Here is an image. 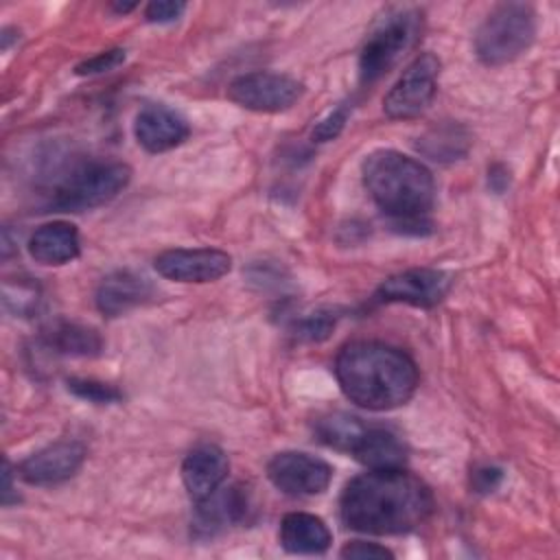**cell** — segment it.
<instances>
[{
    "instance_id": "8fae6325",
    "label": "cell",
    "mask_w": 560,
    "mask_h": 560,
    "mask_svg": "<svg viewBox=\"0 0 560 560\" xmlns=\"http://www.w3.org/2000/svg\"><path fill=\"white\" fill-rule=\"evenodd\" d=\"M232 269V258L214 247L166 249L155 258V271L175 282H214Z\"/></svg>"
},
{
    "instance_id": "3957f363",
    "label": "cell",
    "mask_w": 560,
    "mask_h": 560,
    "mask_svg": "<svg viewBox=\"0 0 560 560\" xmlns=\"http://www.w3.org/2000/svg\"><path fill=\"white\" fill-rule=\"evenodd\" d=\"M363 184L394 223L424 219L435 199L431 171L394 149L374 151L363 160Z\"/></svg>"
},
{
    "instance_id": "7c38bea8",
    "label": "cell",
    "mask_w": 560,
    "mask_h": 560,
    "mask_svg": "<svg viewBox=\"0 0 560 560\" xmlns=\"http://www.w3.org/2000/svg\"><path fill=\"white\" fill-rule=\"evenodd\" d=\"M85 459V446L77 440L52 442L20 464V477L33 486H52L70 479Z\"/></svg>"
},
{
    "instance_id": "5bb4252c",
    "label": "cell",
    "mask_w": 560,
    "mask_h": 560,
    "mask_svg": "<svg viewBox=\"0 0 560 560\" xmlns=\"http://www.w3.org/2000/svg\"><path fill=\"white\" fill-rule=\"evenodd\" d=\"M155 293V287L149 278L133 271L120 269L105 276L96 289V306L107 317H118L144 302Z\"/></svg>"
},
{
    "instance_id": "52a82bcc",
    "label": "cell",
    "mask_w": 560,
    "mask_h": 560,
    "mask_svg": "<svg viewBox=\"0 0 560 560\" xmlns=\"http://www.w3.org/2000/svg\"><path fill=\"white\" fill-rule=\"evenodd\" d=\"M440 59L431 52L416 57L402 77L392 85L383 98V109L394 120L420 116L433 101L438 90Z\"/></svg>"
},
{
    "instance_id": "484cf974",
    "label": "cell",
    "mask_w": 560,
    "mask_h": 560,
    "mask_svg": "<svg viewBox=\"0 0 560 560\" xmlns=\"http://www.w3.org/2000/svg\"><path fill=\"white\" fill-rule=\"evenodd\" d=\"M348 114H350V105L348 103H339L328 116H324L315 127H313V133L311 138L315 142H328L332 138H337L348 120Z\"/></svg>"
},
{
    "instance_id": "ac0fdd59",
    "label": "cell",
    "mask_w": 560,
    "mask_h": 560,
    "mask_svg": "<svg viewBox=\"0 0 560 560\" xmlns=\"http://www.w3.org/2000/svg\"><path fill=\"white\" fill-rule=\"evenodd\" d=\"M350 453L368 470H394L407 464V446L389 429H365Z\"/></svg>"
},
{
    "instance_id": "4dcf8cb0",
    "label": "cell",
    "mask_w": 560,
    "mask_h": 560,
    "mask_svg": "<svg viewBox=\"0 0 560 560\" xmlns=\"http://www.w3.org/2000/svg\"><path fill=\"white\" fill-rule=\"evenodd\" d=\"M488 184L492 190L501 192L508 184H510V173L505 171V166L501 164H494L490 171H488Z\"/></svg>"
},
{
    "instance_id": "83f0119b",
    "label": "cell",
    "mask_w": 560,
    "mask_h": 560,
    "mask_svg": "<svg viewBox=\"0 0 560 560\" xmlns=\"http://www.w3.org/2000/svg\"><path fill=\"white\" fill-rule=\"evenodd\" d=\"M186 11L184 2H175V0H158V2H149L144 9V18L153 24H168L175 22L182 13Z\"/></svg>"
},
{
    "instance_id": "4fadbf2b",
    "label": "cell",
    "mask_w": 560,
    "mask_h": 560,
    "mask_svg": "<svg viewBox=\"0 0 560 560\" xmlns=\"http://www.w3.org/2000/svg\"><path fill=\"white\" fill-rule=\"evenodd\" d=\"M186 118L166 105H144L133 122V133L140 147L149 153H162L175 149L188 138Z\"/></svg>"
},
{
    "instance_id": "7a4b0ae2",
    "label": "cell",
    "mask_w": 560,
    "mask_h": 560,
    "mask_svg": "<svg viewBox=\"0 0 560 560\" xmlns=\"http://www.w3.org/2000/svg\"><path fill=\"white\" fill-rule=\"evenodd\" d=\"M335 376L346 398L370 411L405 405L418 385L411 357L383 341H352L335 361Z\"/></svg>"
},
{
    "instance_id": "ffe728a7",
    "label": "cell",
    "mask_w": 560,
    "mask_h": 560,
    "mask_svg": "<svg viewBox=\"0 0 560 560\" xmlns=\"http://www.w3.org/2000/svg\"><path fill=\"white\" fill-rule=\"evenodd\" d=\"M42 341L52 352L72 354V357H94L103 348V341L94 328L81 326L74 322L50 324L42 332Z\"/></svg>"
},
{
    "instance_id": "9c48e42d",
    "label": "cell",
    "mask_w": 560,
    "mask_h": 560,
    "mask_svg": "<svg viewBox=\"0 0 560 560\" xmlns=\"http://www.w3.org/2000/svg\"><path fill=\"white\" fill-rule=\"evenodd\" d=\"M267 477L284 494L311 497L328 488L332 468L322 457L302 451H282L269 459Z\"/></svg>"
},
{
    "instance_id": "5b68a950",
    "label": "cell",
    "mask_w": 560,
    "mask_h": 560,
    "mask_svg": "<svg viewBox=\"0 0 560 560\" xmlns=\"http://www.w3.org/2000/svg\"><path fill=\"white\" fill-rule=\"evenodd\" d=\"M420 33V13L398 9L385 13L368 33L359 55V79L363 85L378 81L413 46Z\"/></svg>"
},
{
    "instance_id": "603a6c76",
    "label": "cell",
    "mask_w": 560,
    "mask_h": 560,
    "mask_svg": "<svg viewBox=\"0 0 560 560\" xmlns=\"http://www.w3.org/2000/svg\"><path fill=\"white\" fill-rule=\"evenodd\" d=\"M68 392L77 398L94 402V405H112L122 398V392L109 383L94 381V378H68Z\"/></svg>"
},
{
    "instance_id": "2e32d148",
    "label": "cell",
    "mask_w": 560,
    "mask_h": 560,
    "mask_svg": "<svg viewBox=\"0 0 560 560\" xmlns=\"http://www.w3.org/2000/svg\"><path fill=\"white\" fill-rule=\"evenodd\" d=\"M332 542L326 523L308 512H291L280 523V545L289 553L315 556L324 553Z\"/></svg>"
},
{
    "instance_id": "d6a6232c",
    "label": "cell",
    "mask_w": 560,
    "mask_h": 560,
    "mask_svg": "<svg viewBox=\"0 0 560 560\" xmlns=\"http://www.w3.org/2000/svg\"><path fill=\"white\" fill-rule=\"evenodd\" d=\"M112 9H114L116 13H129L131 9H136V2H114Z\"/></svg>"
},
{
    "instance_id": "6da1fadb",
    "label": "cell",
    "mask_w": 560,
    "mask_h": 560,
    "mask_svg": "<svg viewBox=\"0 0 560 560\" xmlns=\"http://www.w3.org/2000/svg\"><path fill=\"white\" fill-rule=\"evenodd\" d=\"M431 510V490L405 468L368 470L350 479L339 499L343 525L376 536L411 532Z\"/></svg>"
},
{
    "instance_id": "f1b7e54d",
    "label": "cell",
    "mask_w": 560,
    "mask_h": 560,
    "mask_svg": "<svg viewBox=\"0 0 560 560\" xmlns=\"http://www.w3.org/2000/svg\"><path fill=\"white\" fill-rule=\"evenodd\" d=\"M501 481H503V470L497 466H479L470 475V486L479 494L494 492Z\"/></svg>"
},
{
    "instance_id": "7402d4cb",
    "label": "cell",
    "mask_w": 560,
    "mask_h": 560,
    "mask_svg": "<svg viewBox=\"0 0 560 560\" xmlns=\"http://www.w3.org/2000/svg\"><path fill=\"white\" fill-rule=\"evenodd\" d=\"M363 431H365V427L359 422V418L341 413V411L322 416L315 422V433H317L319 442H324L326 446H332L337 451H346V453H350L354 448V444L359 442Z\"/></svg>"
},
{
    "instance_id": "d4e9b609",
    "label": "cell",
    "mask_w": 560,
    "mask_h": 560,
    "mask_svg": "<svg viewBox=\"0 0 560 560\" xmlns=\"http://www.w3.org/2000/svg\"><path fill=\"white\" fill-rule=\"evenodd\" d=\"M37 302H39L37 284L20 278H18V284H11V282L4 284V306L11 308L13 313L28 315L31 311L37 308Z\"/></svg>"
},
{
    "instance_id": "9a60e30c",
    "label": "cell",
    "mask_w": 560,
    "mask_h": 560,
    "mask_svg": "<svg viewBox=\"0 0 560 560\" xmlns=\"http://www.w3.org/2000/svg\"><path fill=\"white\" fill-rule=\"evenodd\" d=\"M228 455L217 444L195 446L182 464V481L190 499L201 501L210 497L228 477Z\"/></svg>"
},
{
    "instance_id": "e0dca14e",
    "label": "cell",
    "mask_w": 560,
    "mask_h": 560,
    "mask_svg": "<svg viewBox=\"0 0 560 560\" xmlns=\"http://www.w3.org/2000/svg\"><path fill=\"white\" fill-rule=\"evenodd\" d=\"M28 254L42 265H66L79 256V232L68 221H52L33 232Z\"/></svg>"
},
{
    "instance_id": "d6986e66",
    "label": "cell",
    "mask_w": 560,
    "mask_h": 560,
    "mask_svg": "<svg viewBox=\"0 0 560 560\" xmlns=\"http://www.w3.org/2000/svg\"><path fill=\"white\" fill-rule=\"evenodd\" d=\"M247 501L243 492L232 486V488H217L210 497L197 501V525L203 527L206 532L221 529L225 525H232L245 516Z\"/></svg>"
},
{
    "instance_id": "ba28073f",
    "label": "cell",
    "mask_w": 560,
    "mask_h": 560,
    "mask_svg": "<svg viewBox=\"0 0 560 560\" xmlns=\"http://www.w3.org/2000/svg\"><path fill=\"white\" fill-rule=\"evenodd\" d=\"M302 90L298 79L280 72H247L228 85V98L252 112L276 114L289 109Z\"/></svg>"
},
{
    "instance_id": "277c9868",
    "label": "cell",
    "mask_w": 560,
    "mask_h": 560,
    "mask_svg": "<svg viewBox=\"0 0 560 560\" xmlns=\"http://www.w3.org/2000/svg\"><path fill=\"white\" fill-rule=\"evenodd\" d=\"M536 35V13L523 2L497 4L475 35V52L486 66L514 61L529 48Z\"/></svg>"
},
{
    "instance_id": "4316f807",
    "label": "cell",
    "mask_w": 560,
    "mask_h": 560,
    "mask_svg": "<svg viewBox=\"0 0 560 560\" xmlns=\"http://www.w3.org/2000/svg\"><path fill=\"white\" fill-rule=\"evenodd\" d=\"M125 61V50L122 48H109L103 50L77 66V74H101L118 68Z\"/></svg>"
},
{
    "instance_id": "1f68e13d",
    "label": "cell",
    "mask_w": 560,
    "mask_h": 560,
    "mask_svg": "<svg viewBox=\"0 0 560 560\" xmlns=\"http://www.w3.org/2000/svg\"><path fill=\"white\" fill-rule=\"evenodd\" d=\"M2 477H4V483H2V503H4V505H9V503H11V490H13V486H11V466H9V462H4V472H2Z\"/></svg>"
},
{
    "instance_id": "44dd1931",
    "label": "cell",
    "mask_w": 560,
    "mask_h": 560,
    "mask_svg": "<svg viewBox=\"0 0 560 560\" xmlns=\"http://www.w3.org/2000/svg\"><path fill=\"white\" fill-rule=\"evenodd\" d=\"M470 147V136L464 127L459 125H444L440 129H431L420 142L418 149L431 158V160H440V162H448V160H459L462 155H466Z\"/></svg>"
},
{
    "instance_id": "8992f818",
    "label": "cell",
    "mask_w": 560,
    "mask_h": 560,
    "mask_svg": "<svg viewBox=\"0 0 560 560\" xmlns=\"http://www.w3.org/2000/svg\"><path fill=\"white\" fill-rule=\"evenodd\" d=\"M131 179L122 162H92L72 171L55 190L52 206L61 212H83L112 201Z\"/></svg>"
},
{
    "instance_id": "f546056e",
    "label": "cell",
    "mask_w": 560,
    "mask_h": 560,
    "mask_svg": "<svg viewBox=\"0 0 560 560\" xmlns=\"http://www.w3.org/2000/svg\"><path fill=\"white\" fill-rule=\"evenodd\" d=\"M339 556L341 558H357V560H363V558H394V553L387 547H381L376 542H365V540L348 542L339 551Z\"/></svg>"
},
{
    "instance_id": "30bf717a",
    "label": "cell",
    "mask_w": 560,
    "mask_h": 560,
    "mask_svg": "<svg viewBox=\"0 0 560 560\" xmlns=\"http://www.w3.org/2000/svg\"><path fill=\"white\" fill-rule=\"evenodd\" d=\"M451 273L442 269L416 267L383 280L374 293L376 302H402L431 308L444 300L451 289Z\"/></svg>"
},
{
    "instance_id": "cb8c5ba5",
    "label": "cell",
    "mask_w": 560,
    "mask_h": 560,
    "mask_svg": "<svg viewBox=\"0 0 560 560\" xmlns=\"http://www.w3.org/2000/svg\"><path fill=\"white\" fill-rule=\"evenodd\" d=\"M337 324V315L330 311H315L293 322L291 332L302 341H324Z\"/></svg>"
}]
</instances>
